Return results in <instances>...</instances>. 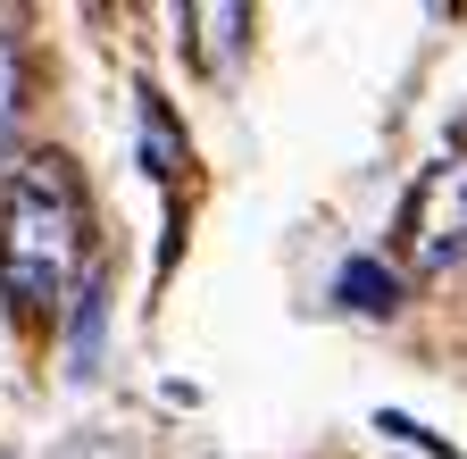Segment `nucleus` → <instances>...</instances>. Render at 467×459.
Here are the masks:
<instances>
[{
  "mask_svg": "<svg viewBox=\"0 0 467 459\" xmlns=\"http://www.w3.org/2000/svg\"><path fill=\"white\" fill-rule=\"evenodd\" d=\"M159 151V176H175V167H184V134L167 126V100L159 92H142V159Z\"/></svg>",
  "mask_w": 467,
  "mask_h": 459,
  "instance_id": "20e7f679",
  "label": "nucleus"
},
{
  "mask_svg": "<svg viewBox=\"0 0 467 459\" xmlns=\"http://www.w3.org/2000/svg\"><path fill=\"white\" fill-rule=\"evenodd\" d=\"M400 235H409V251H418V267H451L467 251V151L434 159L418 176V193H409V209H400Z\"/></svg>",
  "mask_w": 467,
  "mask_h": 459,
  "instance_id": "f03ea898",
  "label": "nucleus"
},
{
  "mask_svg": "<svg viewBox=\"0 0 467 459\" xmlns=\"http://www.w3.org/2000/svg\"><path fill=\"white\" fill-rule=\"evenodd\" d=\"M17 151V50H9V34H0V176H9V159Z\"/></svg>",
  "mask_w": 467,
  "mask_h": 459,
  "instance_id": "39448f33",
  "label": "nucleus"
},
{
  "mask_svg": "<svg viewBox=\"0 0 467 459\" xmlns=\"http://www.w3.org/2000/svg\"><path fill=\"white\" fill-rule=\"evenodd\" d=\"M67 360H76V376L100 360V276L84 284V318H76V342H67Z\"/></svg>",
  "mask_w": 467,
  "mask_h": 459,
  "instance_id": "423d86ee",
  "label": "nucleus"
},
{
  "mask_svg": "<svg viewBox=\"0 0 467 459\" xmlns=\"http://www.w3.org/2000/svg\"><path fill=\"white\" fill-rule=\"evenodd\" d=\"M76 267H84V193L67 159L34 151L0 176V284L26 318H50L67 301Z\"/></svg>",
  "mask_w": 467,
  "mask_h": 459,
  "instance_id": "f257e3e1",
  "label": "nucleus"
},
{
  "mask_svg": "<svg viewBox=\"0 0 467 459\" xmlns=\"http://www.w3.org/2000/svg\"><path fill=\"white\" fill-rule=\"evenodd\" d=\"M334 293H342V309H359V318H392V309H400V276L376 267V259H350V267L334 276Z\"/></svg>",
  "mask_w": 467,
  "mask_h": 459,
  "instance_id": "7ed1b4c3",
  "label": "nucleus"
}]
</instances>
